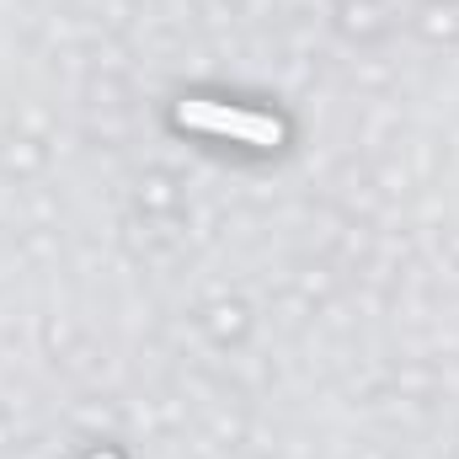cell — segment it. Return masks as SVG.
Wrapping results in <instances>:
<instances>
[{
  "mask_svg": "<svg viewBox=\"0 0 459 459\" xmlns=\"http://www.w3.org/2000/svg\"><path fill=\"white\" fill-rule=\"evenodd\" d=\"M187 123H214V128H230V134H246V139H278L273 123L262 117H240V113H220V108H182Z\"/></svg>",
  "mask_w": 459,
  "mask_h": 459,
  "instance_id": "obj_1",
  "label": "cell"
}]
</instances>
